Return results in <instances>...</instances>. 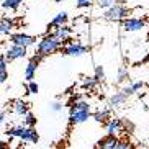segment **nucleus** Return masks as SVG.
Masks as SVG:
<instances>
[{"label":"nucleus","mask_w":149,"mask_h":149,"mask_svg":"<svg viewBox=\"0 0 149 149\" xmlns=\"http://www.w3.org/2000/svg\"><path fill=\"white\" fill-rule=\"evenodd\" d=\"M5 121V113H0V125Z\"/></svg>","instance_id":"obj_32"},{"label":"nucleus","mask_w":149,"mask_h":149,"mask_svg":"<svg viewBox=\"0 0 149 149\" xmlns=\"http://www.w3.org/2000/svg\"><path fill=\"white\" fill-rule=\"evenodd\" d=\"M90 116V105L87 102H75L74 105L70 107V115H69V121L70 125H79V123L87 121Z\"/></svg>","instance_id":"obj_2"},{"label":"nucleus","mask_w":149,"mask_h":149,"mask_svg":"<svg viewBox=\"0 0 149 149\" xmlns=\"http://www.w3.org/2000/svg\"><path fill=\"white\" fill-rule=\"evenodd\" d=\"M7 134L10 138H20L22 141H30V143H38L40 136L33 126H12L7 130Z\"/></svg>","instance_id":"obj_3"},{"label":"nucleus","mask_w":149,"mask_h":149,"mask_svg":"<svg viewBox=\"0 0 149 149\" xmlns=\"http://www.w3.org/2000/svg\"><path fill=\"white\" fill-rule=\"evenodd\" d=\"M13 111L20 116H25L30 111V103H26L25 100H17L13 103Z\"/></svg>","instance_id":"obj_14"},{"label":"nucleus","mask_w":149,"mask_h":149,"mask_svg":"<svg viewBox=\"0 0 149 149\" xmlns=\"http://www.w3.org/2000/svg\"><path fill=\"white\" fill-rule=\"evenodd\" d=\"M98 84V80H97V77H85L84 79V84H82V87L84 88H93Z\"/></svg>","instance_id":"obj_18"},{"label":"nucleus","mask_w":149,"mask_h":149,"mask_svg":"<svg viewBox=\"0 0 149 149\" xmlns=\"http://www.w3.org/2000/svg\"><path fill=\"white\" fill-rule=\"evenodd\" d=\"M0 149H8V143H5V141H0Z\"/></svg>","instance_id":"obj_31"},{"label":"nucleus","mask_w":149,"mask_h":149,"mask_svg":"<svg viewBox=\"0 0 149 149\" xmlns=\"http://www.w3.org/2000/svg\"><path fill=\"white\" fill-rule=\"evenodd\" d=\"M44 57L38 56V54H35V56L30 59V62L26 64V69H25V79L28 80V82H31V80L35 79L36 75V69H38V66H40V62L43 61Z\"/></svg>","instance_id":"obj_6"},{"label":"nucleus","mask_w":149,"mask_h":149,"mask_svg":"<svg viewBox=\"0 0 149 149\" xmlns=\"http://www.w3.org/2000/svg\"><path fill=\"white\" fill-rule=\"evenodd\" d=\"M38 90H40V87H38V84H36L35 80L28 82V85H26V93H38Z\"/></svg>","instance_id":"obj_21"},{"label":"nucleus","mask_w":149,"mask_h":149,"mask_svg":"<svg viewBox=\"0 0 149 149\" xmlns=\"http://www.w3.org/2000/svg\"><path fill=\"white\" fill-rule=\"evenodd\" d=\"M115 5V0H100V7L102 8H110Z\"/></svg>","instance_id":"obj_25"},{"label":"nucleus","mask_w":149,"mask_h":149,"mask_svg":"<svg viewBox=\"0 0 149 149\" xmlns=\"http://www.w3.org/2000/svg\"><path fill=\"white\" fill-rule=\"evenodd\" d=\"M25 56H26V48L25 46H18V44H12L7 49V53H5V57H7L8 62L15 61V59H22Z\"/></svg>","instance_id":"obj_7"},{"label":"nucleus","mask_w":149,"mask_h":149,"mask_svg":"<svg viewBox=\"0 0 149 149\" xmlns=\"http://www.w3.org/2000/svg\"><path fill=\"white\" fill-rule=\"evenodd\" d=\"M13 28H17V22L12 18H0V35H12Z\"/></svg>","instance_id":"obj_12"},{"label":"nucleus","mask_w":149,"mask_h":149,"mask_svg":"<svg viewBox=\"0 0 149 149\" xmlns=\"http://www.w3.org/2000/svg\"><path fill=\"white\" fill-rule=\"evenodd\" d=\"M67 18H69V17H67L66 12H59V13H57L56 17L53 18V22H51V23L48 25V28L51 30V28L61 26V25H66V23H67Z\"/></svg>","instance_id":"obj_15"},{"label":"nucleus","mask_w":149,"mask_h":149,"mask_svg":"<svg viewBox=\"0 0 149 149\" xmlns=\"http://www.w3.org/2000/svg\"><path fill=\"white\" fill-rule=\"evenodd\" d=\"M143 85H144V84H143V82H136V84H133L131 87H133V90H134V92H136V90H139V88L143 87Z\"/></svg>","instance_id":"obj_29"},{"label":"nucleus","mask_w":149,"mask_h":149,"mask_svg":"<svg viewBox=\"0 0 149 149\" xmlns=\"http://www.w3.org/2000/svg\"><path fill=\"white\" fill-rule=\"evenodd\" d=\"M121 126H123V123L120 118H113V120H110L108 123H107V133L108 134H115L116 136V133L121 131Z\"/></svg>","instance_id":"obj_13"},{"label":"nucleus","mask_w":149,"mask_h":149,"mask_svg":"<svg viewBox=\"0 0 149 149\" xmlns=\"http://www.w3.org/2000/svg\"><path fill=\"white\" fill-rule=\"evenodd\" d=\"M59 49H62V41L59 38L49 33V35L43 36L41 41L38 43V49H36V54L41 57H46V56H51V54L57 53Z\"/></svg>","instance_id":"obj_1"},{"label":"nucleus","mask_w":149,"mask_h":149,"mask_svg":"<svg viewBox=\"0 0 149 149\" xmlns=\"http://www.w3.org/2000/svg\"><path fill=\"white\" fill-rule=\"evenodd\" d=\"M126 98H128V95L125 92H116L115 93L113 97H111V98H110V103H111V105H121V103H125V102H126Z\"/></svg>","instance_id":"obj_16"},{"label":"nucleus","mask_w":149,"mask_h":149,"mask_svg":"<svg viewBox=\"0 0 149 149\" xmlns=\"http://www.w3.org/2000/svg\"><path fill=\"white\" fill-rule=\"evenodd\" d=\"M108 111H97L95 115H93V118H95V121H98V123H105L107 121V118H108Z\"/></svg>","instance_id":"obj_20"},{"label":"nucleus","mask_w":149,"mask_h":149,"mask_svg":"<svg viewBox=\"0 0 149 149\" xmlns=\"http://www.w3.org/2000/svg\"><path fill=\"white\" fill-rule=\"evenodd\" d=\"M7 79H8V72H7V69H0V85H2Z\"/></svg>","instance_id":"obj_26"},{"label":"nucleus","mask_w":149,"mask_h":149,"mask_svg":"<svg viewBox=\"0 0 149 149\" xmlns=\"http://www.w3.org/2000/svg\"><path fill=\"white\" fill-rule=\"evenodd\" d=\"M92 5V0H77V7L79 8H87Z\"/></svg>","instance_id":"obj_24"},{"label":"nucleus","mask_w":149,"mask_h":149,"mask_svg":"<svg viewBox=\"0 0 149 149\" xmlns=\"http://www.w3.org/2000/svg\"><path fill=\"white\" fill-rule=\"evenodd\" d=\"M125 77H126V70L121 69L120 70V80H125Z\"/></svg>","instance_id":"obj_30"},{"label":"nucleus","mask_w":149,"mask_h":149,"mask_svg":"<svg viewBox=\"0 0 149 149\" xmlns=\"http://www.w3.org/2000/svg\"><path fill=\"white\" fill-rule=\"evenodd\" d=\"M128 15H130V10L126 7H123V5H113V7H110L105 12V18L110 20V22L125 20V18H128Z\"/></svg>","instance_id":"obj_4"},{"label":"nucleus","mask_w":149,"mask_h":149,"mask_svg":"<svg viewBox=\"0 0 149 149\" xmlns=\"http://www.w3.org/2000/svg\"><path fill=\"white\" fill-rule=\"evenodd\" d=\"M70 33H72V28L67 26V25H61V26H56L53 31V35L56 36V38H59V40L64 43V41L70 40Z\"/></svg>","instance_id":"obj_11"},{"label":"nucleus","mask_w":149,"mask_h":149,"mask_svg":"<svg viewBox=\"0 0 149 149\" xmlns=\"http://www.w3.org/2000/svg\"><path fill=\"white\" fill-rule=\"evenodd\" d=\"M22 3H23V0H3L2 7L7 10H18Z\"/></svg>","instance_id":"obj_17"},{"label":"nucleus","mask_w":149,"mask_h":149,"mask_svg":"<svg viewBox=\"0 0 149 149\" xmlns=\"http://www.w3.org/2000/svg\"><path fill=\"white\" fill-rule=\"evenodd\" d=\"M146 26V22L141 18H125L123 20V28L125 31H139Z\"/></svg>","instance_id":"obj_8"},{"label":"nucleus","mask_w":149,"mask_h":149,"mask_svg":"<svg viewBox=\"0 0 149 149\" xmlns=\"http://www.w3.org/2000/svg\"><path fill=\"white\" fill-rule=\"evenodd\" d=\"M121 92H125L128 97H130V95H133V93H134V90H133V87H125V88L121 90Z\"/></svg>","instance_id":"obj_28"},{"label":"nucleus","mask_w":149,"mask_h":149,"mask_svg":"<svg viewBox=\"0 0 149 149\" xmlns=\"http://www.w3.org/2000/svg\"><path fill=\"white\" fill-rule=\"evenodd\" d=\"M51 108H53L54 111H59V110H62V103H59V102H54Z\"/></svg>","instance_id":"obj_27"},{"label":"nucleus","mask_w":149,"mask_h":149,"mask_svg":"<svg viewBox=\"0 0 149 149\" xmlns=\"http://www.w3.org/2000/svg\"><path fill=\"white\" fill-rule=\"evenodd\" d=\"M116 149H131V144H130V141H128V139H123V141H120V143H118Z\"/></svg>","instance_id":"obj_23"},{"label":"nucleus","mask_w":149,"mask_h":149,"mask_svg":"<svg viewBox=\"0 0 149 149\" xmlns=\"http://www.w3.org/2000/svg\"><path fill=\"white\" fill-rule=\"evenodd\" d=\"M54 2H62V0H54Z\"/></svg>","instance_id":"obj_33"},{"label":"nucleus","mask_w":149,"mask_h":149,"mask_svg":"<svg viewBox=\"0 0 149 149\" xmlns=\"http://www.w3.org/2000/svg\"><path fill=\"white\" fill-rule=\"evenodd\" d=\"M95 77H97V80H98V82L105 79V72H103L102 66H97V67H95Z\"/></svg>","instance_id":"obj_22"},{"label":"nucleus","mask_w":149,"mask_h":149,"mask_svg":"<svg viewBox=\"0 0 149 149\" xmlns=\"http://www.w3.org/2000/svg\"><path fill=\"white\" fill-rule=\"evenodd\" d=\"M62 51H64L66 56H82V54L87 53V48L82 46V44H79V43H70L67 46H64Z\"/></svg>","instance_id":"obj_10"},{"label":"nucleus","mask_w":149,"mask_h":149,"mask_svg":"<svg viewBox=\"0 0 149 149\" xmlns=\"http://www.w3.org/2000/svg\"><path fill=\"white\" fill-rule=\"evenodd\" d=\"M10 41H12V44L30 48V46H33L36 43V38L31 35H25V33H12L10 35Z\"/></svg>","instance_id":"obj_5"},{"label":"nucleus","mask_w":149,"mask_h":149,"mask_svg":"<svg viewBox=\"0 0 149 149\" xmlns=\"http://www.w3.org/2000/svg\"><path fill=\"white\" fill-rule=\"evenodd\" d=\"M120 139L115 134H107L105 138H102L98 143H97V149H116Z\"/></svg>","instance_id":"obj_9"},{"label":"nucleus","mask_w":149,"mask_h":149,"mask_svg":"<svg viewBox=\"0 0 149 149\" xmlns=\"http://www.w3.org/2000/svg\"><path fill=\"white\" fill-rule=\"evenodd\" d=\"M23 121H25L26 126H35V125H36V116L31 113V111H28V113L23 116Z\"/></svg>","instance_id":"obj_19"}]
</instances>
